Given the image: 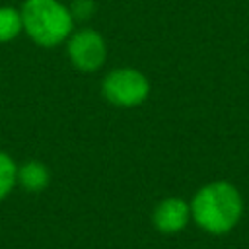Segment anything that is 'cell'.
Segmentation results:
<instances>
[{
    "mask_svg": "<svg viewBox=\"0 0 249 249\" xmlns=\"http://www.w3.org/2000/svg\"><path fill=\"white\" fill-rule=\"evenodd\" d=\"M189 206L196 226L212 235L231 231L243 212L241 195L228 181H214L204 185L196 191Z\"/></svg>",
    "mask_w": 249,
    "mask_h": 249,
    "instance_id": "6da1fadb",
    "label": "cell"
},
{
    "mask_svg": "<svg viewBox=\"0 0 249 249\" xmlns=\"http://www.w3.org/2000/svg\"><path fill=\"white\" fill-rule=\"evenodd\" d=\"M19 12L23 31L41 47H56L72 33L74 18L58 0H25Z\"/></svg>",
    "mask_w": 249,
    "mask_h": 249,
    "instance_id": "7a4b0ae2",
    "label": "cell"
},
{
    "mask_svg": "<svg viewBox=\"0 0 249 249\" xmlns=\"http://www.w3.org/2000/svg\"><path fill=\"white\" fill-rule=\"evenodd\" d=\"M101 91L107 101L119 107H134L140 105L148 93H150V84L146 76L134 68H115L111 70L103 84Z\"/></svg>",
    "mask_w": 249,
    "mask_h": 249,
    "instance_id": "3957f363",
    "label": "cell"
},
{
    "mask_svg": "<svg viewBox=\"0 0 249 249\" xmlns=\"http://www.w3.org/2000/svg\"><path fill=\"white\" fill-rule=\"evenodd\" d=\"M68 56L72 64L84 72H93L103 66L107 58V47L103 37L93 29L76 31L68 41Z\"/></svg>",
    "mask_w": 249,
    "mask_h": 249,
    "instance_id": "277c9868",
    "label": "cell"
},
{
    "mask_svg": "<svg viewBox=\"0 0 249 249\" xmlns=\"http://www.w3.org/2000/svg\"><path fill=\"white\" fill-rule=\"evenodd\" d=\"M191 218V206L177 196H169L163 198L152 214V222L156 226V230H160L161 233H177L181 231L187 222Z\"/></svg>",
    "mask_w": 249,
    "mask_h": 249,
    "instance_id": "5b68a950",
    "label": "cell"
},
{
    "mask_svg": "<svg viewBox=\"0 0 249 249\" xmlns=\"http://www.w3.org/2000/svg\"><path fill=\"white\" fill-rule=\"evenodd\" d=\"M18 183L29 191L39 193L49 185V169L41 161H25L21 167H18Z\"/></svg>",
    "mask_w": 249,
    "mask_h": 249,
    "instance_id": "8992f818",
    "label": "cell"
},
{
    "mask_svg": "<svg viewBox=\"0 0 249 249\" xmlns=\"http://www.w3.org/2000/svg\"><path fill=\"white\" fill-rule=\"evenodd\" d=\"M21 29H23L21 12L10 6H2L0 8V43L16 39Z\"/></svg>",
    "mask_w": 249,
    "mask_h": 249,
    "instance_id": "52a82bcc",
    "label": "cell"
},
{
    "mask_svg": "<svg viewBox=\"0 0 249 249\" xmlns=\"http://www.w3.org/2000/svg\"><path fill=\"white\" fill-rule=\"evenodd\" d=\"M18 181V167L14 160L0 150V200H4Z\"/></svg>",
    "mask_w": 249,
    "mask_h": 249,
    "instance_id": "ba28073f",
    "label": "cell"
},
{
    "mask_svg": "<svg viewBox=\"0 0 249 249\" xmlns=\"http://www.w3.org/2000/svg\"><path fill=\"white\" fill-rule=\"evenodd\" d=\"M95 10V6H93V2L91 0H76L74 2V8L70 10V14H72V18L76 16V18H89V14Z\"/></svg>",
    "mask_w": 249,
    "mask_h": 249,
    "instance_id": "9c48e42d",
    "label": "cell"
}]
</instances>
